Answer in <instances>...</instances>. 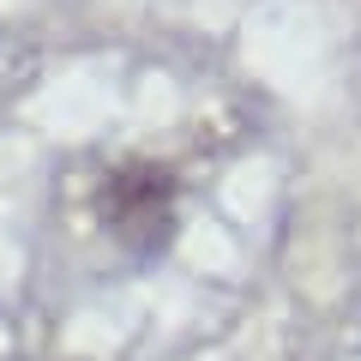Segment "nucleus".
I'll return each instance as SVG.
<instances>
[{"label": "nucleus", "mask_w": 361, "mask_h": 361, "mask_svg": "<svg viewBox=\"0 0 361 361\" xmlns=\"http://www.w3.org/2000/svg\"><path fill=\"white\" fill-rule=\"evenodd\" d=\"M175 205H180V187H175V169L163 163H115L97 187V223L109 229V241L127 247L133 259H157L169 241H175Z\"/></svg>", "instance_id": "f257e3e1"}]
</instances>
